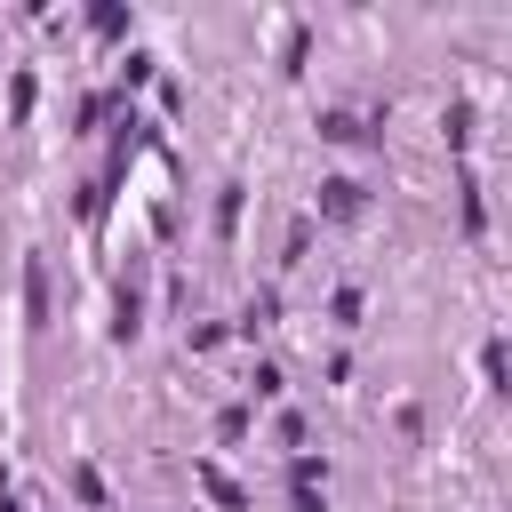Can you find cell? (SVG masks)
<instances>
[{
    "label": "cell",
    "instance_id": "1",
    "mask_svg": "<svg viewBox=\"0 0 512 512\" xmlns=\"http://www.w3.org/2000/svg\"><path fill=\"white\" fill-rule=\"evenodd\" d=\"M320 192H328V216H352L360 208V184H320Z\"/></svg>",
    "mask_w": 512,
    "mask_h": 512
}]
</instances>
